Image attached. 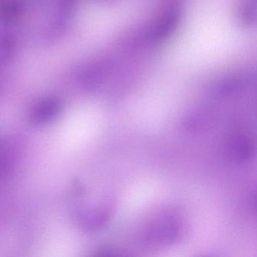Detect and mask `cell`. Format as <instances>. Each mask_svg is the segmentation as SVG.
<instances>
[{
  "instance_id": "obj_4",
  "label": "cell",
  "mask_w": 257,
  "mask_h": 257,
  "mask_svg": "<svg viewBox=\"0 0 257 257\" xmlns=\"http://www.w3.org/2000/svg\"><path fill=\"white\" fill-rule=\"evenodd\" d=\"M109 219V213L106 210H91L82 215L80 222L87 229L97 230L103 226Z\"/></svg>"
},
{
  "instance_id": "obj_6",
  "label": "cell",
  "mask_w": 257,
  "mask_h": 257,
  "mask_svg": "<svg viewBox=\"0 0 257 257\" xmlns=\"http://www.w3.org/2000/svg\"><path fill=\"white\" fill-rule=\"evenodd\" d=\"M10 49V46H7V43L5 42V39L1 40L0 39V61H8L9 57L10 56V52L11 51L7 50Z\"/></svg>"
},
{
  "instance_id": "obj_5",
  "label": "cell",
  "mask_w": 257,
  "mask_h": 257,
  "mask_svg": "<svg viewBox=\"0 0 257 257\" xmlns=\"http://www.w3.org/2000/svg\"><path fill=\"white\" fill-rule=\"evenodd\" d=\"M21 10H22V7L19 5V3L14 0H10L8 2L4 3L2 7H0V12L7 19H16L20 14Z\"/></svg>"
},
{
  "instance_id": "obj_1",
  "label": "cell",
  "mask_w": 257,
  "mask_h": 257,
  "mask_svg": "<svg viewBox=\"0 0 257 257\" xmlns=\"http://www.w3.org/2000/svg\"><path fill=\"white\" fill-rule=\"evenodd\" d=\"M181 223L174 213L160 215L153 222L147 233V240L156 244H170L178 238Z\"/></svg>"
},
{
  "instance_id": "obj_7",
  "label": "cell",
  "mask_w": 257,
  "mask_h": 257,
  "mask_svg": "<svg viewBox=\"0 0 257 257\" xmlns=\"http://www.w3.org/2000/svg\"><path fill=\"white\" fill-rule=\"evenodd\" d=\"M5 155L4 148L0 144V177L4 176L7 171V158H6Z\"/></svg>"
},
{
  "instance_id": "obj_3",
  "label": "cell",
  "mask_w": 257,
  "mask_h": 257,
  "mask_svg": "<svg viewBox=\"0 0 257 257\" xmlns=\"http://www.w3.org/2000/svg\"><path fill=\"white\" fill-rule=\"evenodd\" d=\"M60 105L53 99H47L39 103L31 112L30 118L34 124H45L56 118L59 113Z\"/></svg>"
},
{
  "instance_id": "obj_2",
  "label": "cell",
  "mask_w": 257,
  "mask_h": 257,
  "mask_svg": "<svg viewBox=\"0 0 257 257\" xmlns=\"http://www.w3.org/2000/svg\"><path fill=\"white\" fill-rule=\"evenodd\" d=\"M227 151L231 157L238 162L249 160L255 153L253 143L248 137L234 135L228 139Z\"/></svg>"
}]
</instances>
